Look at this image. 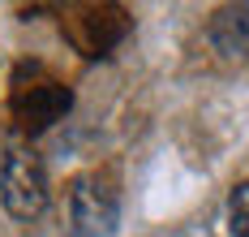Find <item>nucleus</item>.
Returning <instances> with one entry per match:
<instances>
[{
    "instance_id": "nucleus-1",
    "label": "nucleus",
    "mask_w": 249,
    "mask_h": 237,
    "mask_svg": "<svg viewBox=\"0 0 249 237\" xmlns=\"http://www.w3.org/2000/svg\"><path fill=\"white\" fill-rule=\"evenodd\" d=\"M0 203L13 220H35L48 207V168L35 151H9L0 168Z\"/></svg>"
},
{
    "instance_id": "nucleus-2",
    "label": "nucleus",
    "mask_w": 249,
    "mask_h": 237,
    "mask_svg": "<svg viewBox=\"0 0 249 237\" xmlns=\"http://www.w3.org/2000/svg\"><path fill=\"white\" fill-rule=\"evenodd\" d=\"M69 104H73L69 86L48 78V74H39V82H30V86L13 82V95H9V112L18 121V130H26V134H43L48 125H56L69 112Z\"/></svg>"
},
{
    "instance_id": "nucleus-3",
    "label": "nucleus",
    "mask_w": 249,
    "mask_h": 237,
    "mask_svg": "<svg viewBox=\"0 0 249 237\" xmlns=\"http://www.w3.org/2000/svg\"><path fill=\"white\" fill-rule=\"evenodd\" d=\"M116 229V194L103 190L99 177L69 181V233L73 237H112Z\"/></svg>"
},
{
    "instance_id": "nucleus-4",
    "label": "nucleus",
    "mask_w": 249,
    "mask_h": 237,
    "mask_svg": "<svg viewBox=\"0 0 249 237\" xmlns=\"http://www.w3.org/2000/svg\"><path fill=\"white\" fill-rule=\"evenodd\" d=\"M82 13L86 18H69V39L86 56H107L129 30V18L121 9H112V4H86Z\"/></svg>"
},
{
    "instance_id": "nucleus-5",
    "label": "nucleus",
    "mask_w": 249,
    "mask_h": 237,
    "mask_svg": "<svg viewBox=\"0 0 249 237\" xmlns=\"http://www.w3.org/2000/svg\"><path fill=\"white\" fill-rule=\"evenodd\" d=\"M211 43L228 60H245L249 56V4H224L211 18Z\"/></svg>"
},
{
    "instance_id": "nucleus-6",
    "label": "nucleus",
    "mask_w": 249,
    "mask_h": 237,
    "mask_svg": "<svg viewBox=\"0 0 249 237\" xmlns=\"http://www.w3.org/2000/svg\"><path fill=\"white\" fill-rule=\"evenodd\" d=\"M228 224H232V237H249V181L232 190V198H228Z\"/></svg>"
}]
</instances>
